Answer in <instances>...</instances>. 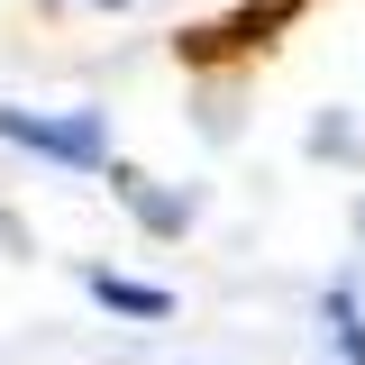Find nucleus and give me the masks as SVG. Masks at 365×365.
I'll return each instance as SVG.
<instances>
[{
    "mask_svg": "<svg viewBox=\"0 0 365 365\" xmlns=\"http://www.w3.org/2000/svg\"><path fill=\"white\" fill-rule=\"evenodd\" d=\"M0 137L46 155V165H73V174L110 165V119L101 110H0Z\"/></svg>",
    "mask_w": 365,
    "mask_h": 365,
    "instance_id": "1",
    "label": "nucleus"
},
{
    "mask_svg": "<svg viewBox=\"0 0 365 365\" xmlns=\"http://www.w3.org/2000/svg\"><path fill=\"white\" fill-rule=\"evenodd\" d=\"M319 319H329L338 356H347V365H365V311H356V292H329V302H319Z\"/></svg>",
    "mask_w": 365,
    "mask_h": 365,
    "instance_id": "3",
    "label": "nucleus"
},
{
    "mask_svg": "<svg viewBox=\"0 0 365 365\" xmlns=\"http://www.w3.org/2000/svg\"><path fill=\"white\" fill-rule=\"evenodd\" d=\"M119 192H128L137 210H146V228H192V192H182V201H165V192H146L137 174H119Z\"/></svg>",
    "mask_w": 365,
    "mask_h": 365,
    "instance_id": "4",
    "label": "nucleus"
},
{
    "mask_svg": "<svg viewBox=\"0 0 365 365\" xmlns=\"http://www.w3.org/2000/svg\"><path fill=\"white\" fill-rule=\"evenodd\" d=\"M83 292L101 302V311H128V319H165V311H174V292L128 283V274H110V265H91V274H83Z\"/></svg>",
    "mask_w": 365,
    "mask_h": 365,
    "instance_id": "2",
    "label": "nucleus"
}]
</instances>
